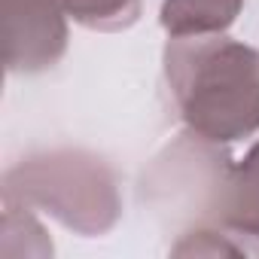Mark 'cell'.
Wrapping results in <instances>:
<instances>
[{
	"instance_id": "cell-1",
	"label": "cell",
	"mask_w": 259,
	"mask_h": 259,
	"mask_svg": "<svg viewBox=\"0 0 259 259\" xmlns=\"http://www.w3.org/2000/svg\"><path fill=\"white\" fill-rule=\"evenodd\" d=\"M165 79L180 119L207 144H232L259 132V52L223 34L171 37Z\"/></svg>"
},
{
	"instance_id": "cell-2",
	"label": "cell",
	"mask_w": 259,
	"mask_h": 259,
	"mask_svg": "<svg viewBox=\"0 0 259 259\" xmlns=\"http://www.w3.org/2000/svg\"><path fill=\"white\" fill-rule=\"evenodd\" d=\"M4 204L43 210L85 238L110 232L122 217L116 174L82 150L37 153L13 165L4 174Z\"/></svg>"
},
{
	"instance_id": "cell-3",
	"label": "cell",
	"mask_w": 259,
	"mask_h": 259,
	"mask_svg": "<svg viewBox=\"0 0 259 259\" xmlns=\"http://www.w3.org/2000/svg\"><path fill=\"white\" fill-rule=\"evenodd\" d=\"M0 40L10 73H43L67 49L64 0H0Z\"/></svg>"
},
{
	"instance_id": "cell-4",
	"label": "cell",
	"mask_w": 259,
	"mask_h": 259,
	"mask_svg": "<svg viewBox=\"0 0 259 259\" xmlns=\"http://www.w3.org/2000/svg\"><path fill=\"white\" fill-rule=\"evenodd\" d=\"M244 10V0H165L159 22L168 37L226 34Z\"/></svg>"
},
{
	"instance_id": "cell-5",
	"label": "cell",
	"mask_w": 259,
	"mask_h": 259,
	"mask_svg": "<svg viewBox=\"0 0 259 259\" xmlns=\"http://www.w3.org/2000/svg\"><path fill=\"white\" fill-rule=\"evenodd\" d=\"M177 256H259V220H223L217 229L189 232Z\"/></svg>"
},
{
	"instance_id": "cell-6",
	"label": "cell",
	"mask_w": 259,
	"mask_h": 259,
	"mask_svg": "<svg viewBox=\"0 0 259 259\" xmlns=\"http://www.w3.org/2000/svg\"><path fill=\"white\" fill-rule=\"evenodd\" d=\"M223 220H259V141L223 183Z\"/></svg>"
},
{
	"instance_id": "cell-7",
	"label": "cell",
	"mask_w": 259,
	"mask_h": 259,
	"mask_svg": "<svg viewBox=\"0 0 259 259\" xmlns=\"http://www.w3.org/2000/svg\"><path fill=\"white\" fill-rule=\"evenodd\" d=\"M67 19L89 31H125L141 19V0H64Z\"/></svg>"
}]
</instances>
